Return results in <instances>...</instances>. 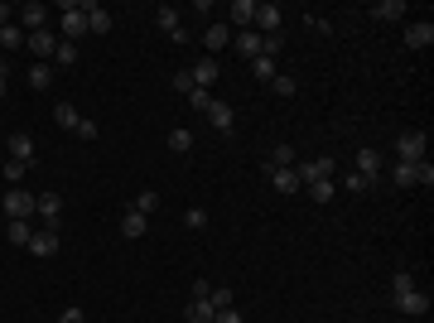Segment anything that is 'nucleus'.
Masks as SVG:
<instances>
[{
  "label": "nucleus",
  "instance_id": "nucleus-1",
  "mask_svg": "<svg viewBox=\"0 0 434 323\" xmlns=\"http://www.w3.org/2000/svg\"><path fill=\"white\" fill-rule=\"evenodd\" d=\"M34 203H39V193H29V189H10V193L0 198V213L10 217V222H29V217H34Z\"/></svg>",
  "mask_w": 434,
  "mask_h": 323
},
{
  "label": "nucleus",
  "instance_id": "nucleus-2",
  "mask_svg": "<svg viewBox=\"0 0 434 323\" xmlns=\"http://www.w3.org/2000/svg\"><path fill=\"white\" fill-rule=\"evenodd\" d=\"M87 34V5H63V19H58V39H68V44H78Z\"/></svg>",
  "mask_w": 434,
  "mask_h": 323
},
{
  "label": "nucleus",
  "instance_id": "nucleus-3",
  "mask_svg": "<svg viewBox=\"0 0 434 323\" xmlns=\"http://www.w3.org/2000/svg\"><path fill=\"white\" fill-rule=\"evenodd\" d=\"M396 155H401V159H410V164H420V159L430 155V130H401Z\"/></svg>",
  "mask_w": 434,
  "mask_h": 323
},
{
  "label": "nucleus",
  "instance_id": "nucleus-4",
  "mask_svg": "<svg viewBox=\"0 0 434 323\" xmlns=\"http://www.w3.org/2000/svg\"><path fill=\"white\" fill-rule=\"evenodd\" d=\"M295 174H300V184H324V179H333V174H338V159H328V155L304 159V164H295Z\"/></svg>",
  "mask_w": 434,
  "mask_h": 323
},
{
  "label": "nucleus",
  "instance_id": "nucleus-5",
  "mask_svg": "<svg viewBox=\"0 0 434 323\" xmlns=\"http://www.w3.org/2000/svg\"><path fill=\"white\" fill-rule=\"evenodd\" d=\"M29 256H39V261H49V256H58L63 251V241H58V227H39L34 236H29V246H24Z\"/></svg>",
  "mask_w": 434,
  "mask_h": 323
},
{
  "label": "nucleus",
  "instance_id": "nucleus-6",
  "mask_svg": "<svg viewBox=\"0 0 434 323\" xmlns=\"http://www.w3.org/2000/svg\"><path fill=\"white\" fill-rule=\"evenodd\" d=\"M15 24H19L24 34H34V29H49V5H44V0H29V5H19Z\"/></svg>",
  "mask_w": 434,
  "mask_h": 323
},
{
  "label": "nucleus",
  "instance_id": "nucleus-7",
  "mask_svg": "<svg viewBox=\"0 0 434 323\" xmlns=\"http://www.w3.org/2000/svg\"><path fill=\"white\" fill-rule=\"evenodd\" d=\"M280 24H285V10L270 0V5H256V19H251V29L266 39V34H280Z\"/></svg>",
  "mask_w": 434,
  "mask_h": 323
},
{
  "label": "nucleus",
  "instance_id": "nucleus-8",
  "mask_svg": "<svg viewBox=\"0 0 434 323\" xmlns=\"http://www.w3.org/2000/svg\"><path fill=\"white\" fill-rule=\"evenodd\" d=\"M24 49H29V53H39L34 63H49V58H53V49H58V34H53V29H34V34H24Z\"/></svg>",
  "mask_w": 434,
  "mask_h": 323
},
{
  "label": "nucleus",
  "instance_id": "nucleus-9",
  "mask_svg": "<svg viewBox=\"0 0 434 323\" xmlns=\"http://www.w3.org/2000/svg\"><path fill=\"white\" fill-rule=\"evenodd\" d=\"M381 164H386V159H381V150H372V145H362V150L352 155V174H362L367 184L381 174Z\"/></svg>",
  "mask_w": 434,
  "mask_h": 323
},
{
  "label": "nucleus",
  "instance_id": "nucleus-10",
  "mask_svg": "<svg viewBox=\"0 0 434 323\" xmlns=\"http://www.w3.org/2000/svg\"><path fill=\"white\" fill-rule=\"evenodd\" d=\"M10 159H19V164H29V169H34V159H39V145H34V135L15 130V135H10Z\"/></svg>",
  "mask_w": 434,
  "mask_h": 323
},
{
  "label": "nucleus",
  "instance_id": "nucleus-11",
  "mask_svg": "<svg viewBox=\"0 0 434 323\" xmlns=\"http://www.w3.org/2000/svg\"><path fill=\"white\" fill-rule=\"evenodd\" d=\"M217 73H222V68H217V58H208V53H203V58H198V63L189 68V82L208 92V87H213V82H217Z\"/></svg>",
  "mask_w": 434,
  "mask_h": 323
},
{
  "label": "nucleus",
  "instance_id": "nucleus-12",
  "mask_svg": "<svg viewBox=\"0 0 434 323\" xmlns=\"http://www.w3.org/2000/svg\"><path fill=\"white\" fill-rule=\"evenodd\" d=\"M396 309L410 314V319H420V314H430V295L425 290H406V295H396Z\"/></svg>",
  "mask_w": 434,
  "mask_h": 323
},
{
  "label": "nucleus",
  "instance_id": "nucleus-13",
  "mask_svg": "<svg viewBox=\"0 0 434 323\" xmlns=\"http://www.w3.org/2000/svg\"><path fill=\"white\" fill-rule=\"evenodd\" d=\"M372 19H376V24H396V19H406V0H376V5H372Z\"/></svg>",
  "mask_w": 434,
  "mask_h": 323
},
{
  "label": "nucleus",
  "instance_id": "nucleus-14",
  "mask_svg": "<svg viewBox=\"0 0 434 323\" xmlns=\"http://www.w3.org/2000/svg\"><path fill=\"white\" fill-rule=\"evenodd\" d=\"M406 44H410V49H430V44H434V24H430V19L406 24Z\"/></svg>",
  "mask_w": 434,
  "mask_h": 323
},
{
  "label": "nucleus",
  "instance_id": "nucleus-15",
  "mask_svg": "<svg viewBox=\"0 0 434 323\" xmlns=\"http://www.w3.org/2000/svg\"><path fill=\"white\" fill-rule=\"evenodd\" d=\"M232 49L241 58H261V34L256 29H241V34H232Z\"/></svg>",
  "mask_w": 434,
  "mask_h": 323
},
{
  "label": "nucleus",
  "instance_id": "nucleus-16",
  "mask_svg": "<svg viewBox=\"0 0 434 323\" xmlns=\"http://www.w3.org/2000/svg\"><path fill=\"white\" fill-rule=\"evenodd\" d=\"M270 189H275V193H300L304 184H300V174H295V164H290V169H270Z\"/></svg>",
  "mask_w": 434,
  "mask_h": 323
},
{
  "label": "nucleus",
  "instance_id": "nucleus-17",
  "mask_svg": "<svg viewBox=\"0 0 434 323\" xmlns=\"http://www.w3.org/2000/svg\"><path fill=\"white\" fill-rule=\"evenodd\" d=\"M34 213L44 217V227H53V222H58V213H63V198H58V193H39Z\"/></svg>",
  "mask_w": 434,
  "mask_h": 323
},
{
  "label": "nucleus",
  "instance_id": "nucleus-18",
  "mask_svg": "<svg viewBox=\"0 0 434 323\" xmlns=\"http://www.w3.org/2000/svg\"><path fill=\"white\" fill-rule=\"evenodd\" d=\"M227 44H232V29H227V24H208V34H203V49H208V58H213V53H222Z\"/></svg>",
  "mask_w": 434,
  "mask_h": 323
},
{
  "label": "nucleus",
  "instance_id": "nucleus-19",
  "mask_svg": "<svg viewBox=\"0 0 434 323\" xmlns=\"http://www.w3.org/2000/svg\"><path fill=\"white\" fill-rule=\"evenodd\" d=\"M150 232V217H140V213H130L125 208V217H121V236H130V241H140Z\"/></svg>",
  "mask_w": 434,
  "mask_h": 323
},
{
  "label": "nucleus",
  "instance_id": "nucleus-20",
  "mask_svg": "<svg viewBox=\"0 0 434 323\" xmlns=\"http://www.w3.org/2000/svg\"><path fill=\"white\" fill-rule=\"evenodd\" d=\"M208 121H213V130L232 135V121H236V116H232V107H227V102H217V97H213V107H208Z\"/></svg>",
  "mask_w": 434,
  "mask_h": 323
},
{
  "label": "nucleus",
  "instance_id": "nucleus-21",
  "mask_svg": "<svg viewBox=\"0 0 434 323\" xmlns=\"http://www.w3.org/2000/svg\"><path fill=\"white\" fill-rule=\"evenodd\" d=\"M251 19H256V0H232V24H236V34L251 29Z\"/></svg>",
  "mask_w": 434,
  "mask_h": 323
},
{
  "label": "nucleus",
  "instance_id": "nucleus-22",
  "mask_svg": "<svg viewBox=\"0 0 434 323\" xmlns=\"http://www.w3.org/2000/svg\"><path fill=\"white\" fill-rule=\"evenodd\" d=\"M29 87L34 92H49L53 87V63H29Z\"/></svg>",
  "mask_w": 434,
  "mask_h": 323
},
{
  "label": "nucleus",
  "instance_id": "nucleus-23",
  "mask_svg": "<svg viewBox=\"0 0 434 323\" xmlns=\"http://www.w3.org/2000/svg\"><path fill=\"white\" fill-rule=\"evenodd\" d=\"M420 179V164H410V159H396L391 164V184H401V189H410Z\"/></svg>",
  "mask_w": 434,
  "mask_h": 323
},
{
  "label": "nucleus",
  "instance_id": "nucleus-24",
  "mask_svg": "<svg viewBox=\"0 0 434 323\" xmlns=\"http://www.w3.org/2000/svg\"><path fill=\"white\" fill-rule=\"evenodd\" d=\"M184 319H189V323H213V319H217V309L208 304V299H189V309H184Z\"/></svg>",
  "mask_w": 434,
  "mask_h": 323
},
{
  "label": "nucleus",
  "instance_id": "nucleus-25",
  "mask_svg": "<svg viewBox=\"0 0 434 323\" xmlns=\"http://www.w3.org/2000/svg\"><path fill=\"white\" fill-rule=\"evenodd\" d=\"M87 29H92V34H107L111 29V10L107 5H87Z\"/></svg>",
  "mask_w": 434,
  "mask_h": 323
},
{
  "label": "nucleus",
  "instance_id": "nucleus-26",
  "mask_svg": "<svg viewBox=\"0 0 434 323\" xmlns=\"http://www.w3.org/2000/svg\"><path fill=\"white\" fill-rule=\"evenodd\" d=\"M290 164H295V145H275L266 159V169H290Z\"/></svg>",
  "mask_w": 434,
  "mask_h": 323
},
{
  "label": "nucleus",
  "instance_id": "nucleus-27",
  "mask_svg": "<svg viewBox=\"0 0 434 323\" xmlns=\"http://www.w3.org/2000/svg\"><path fill=\"white\" fill-rule=\"evenodd\" d=\"M53 121H58L63 130H78V121H83V116H78V107H68V102H58V107H53Z\"/></svg>",
  "mask_w": 434,
  "mask_h": 323
},
{
  "label": "nucleus",
  "instance_id": "nucleus-28",
  "mask_svg": "<svg viewBox=\"0 0 434 323\" xmlns=\"http://www.w3.org/2000/svg\"><path fill=\"white\" fill-rule=\"evenodd\" d=\"M155 24H159L164 34H174V29H179V10H174V5H159V10H155Z\"/></svg>",
  "mask_w": 434,
  "mask_h": 323
},
{
  "label": "nucleus",
  "instance_id": "nucleus-29",
  "mask_svg": "<svg viewBox=\"0 0 434 323\" xmlns=\"http://www.w3.org/2000/svg\"><path fill=\"white\" fill-rule=\"evenodd\" d=\"M304 189H309V198H314V203H333V193H338V184H333V179H324V184H304Z\"/></svg>",
  "mask_w": 434,
  "mask_h": 323
},
{
  "label": "nucleus",
  "instance_id": "nucleus-30",
  "mask_svg": "<svg viewBox=\"0 0 434 323\" xmlns=\"http://www.w3.org/2000/svg\"><path fill=\"white\" fill-rule=\"evenodd\" d=\"M53 63H63V68H73V63H78V44H68V39H58V49H53Z\"/></svg>",
  "mask_w": 434,
  "mask_h": 323
},
{
  "label": "nucleus",
  "instance_id": "nucleus-31",
  "mask_svg": "<svg viewBox=\"0 0 434 323\" xmlns=\"http://www.w3.org/2000/svg\"><path fill=\"white\" fill-rule=\"evenodd\" d=\"M251 73H256L261 82H275V58H266V53H261V58H251Z\"/></svg>",
  "mask_w": 434,
  "mask_h": 323
},
{
  "label": "nucleus",
  "instance_id": "nucleus-32",
  "mask_svg": "<svg viewBox=\"0 0 434 323\" xmlns=\"http://www.w3.org/2000/svg\"><path fill=\"white\" fill-rule=\"evenodd\" d=\"M169 150L174 155H189L193 150V130H169Z\"/></svg>",
  "mask_w": 434,
  "mask_h": 323
},
{
  "label": "nucleus",
  "instance_id": "nucleus-33",
  "mask_svg": "<svg viewBox=\"0 0 434 323\" xmlns=\"http://www.w3.org/2000/svg\"><path fill=\"white\" fill-rule=\"evenodd\" d=\"M5 236H10L15 246H29V236H34V227H29V222H10V227H5Z\"/></svg>",
  "mask_w": 434,
  "mask_h": 323
},
{
  "label": "nucleus",
  "instance_id": "nucleus-34",
  "mask_svg": "<svg viewBox=\"0 0 434 323\" xmlns=\"http://www.w3.org/2000/svg\"><path fill=\"white\" fill-rule=\"evenodd\" d=\"M406 290H420V285H415V275H410V270H396V275H391V299H396V295H406Z\"/></svg>",
  "mask_w": 434,
  "mask_h": 323
},
{
  "label": "nucleus",
  "instance_id": "nucleus-35",
  "mask_svg": "<svg viewBox=\"0 0 434 323\" xmlns=\"http://www.w3.org/2000/svg\"><path fill=\"white\" fill-rule=\"evenodd\" d=\"M0 49H24V29L19 24H5L0 29Z\"/></svg>",
  "mask_w": 434,
  "mask_h": 323
},
{
  "label": "nucleus",
  "instance_id": "nucleus-36",
  "mask_svg": "<svg viewBox=\"0 0 434 323\" xmlns=\"http://www.w3.org/2000/svg\"><path fill=\"white\" fill-rule=\"evenodd\" d=\"M155 208H159V198H155V189H145V193H140V198L130 203V213H140V217H150Z\"/></svg>",
  "mask_w": 434,
  "mask_h": 323
},
{
  "label": "nucleus",
  "instance_id": "nucleus-37",
  "mask_svg": "<svg viewBox=\"0 0 434 323\" xmlns=\"http://www.w3.org/2000/svg\"><path fill=\"white\" fill-rule=\"evenodd\" d=\"M270 92H275V97H295L300 87H295V78H285V73H275V82H270Z\"/></svg>",
  "mask_w": 434,
  "mask_h": 323
},
{
  "label": "nucleus",
  "instance_id": "nucleus-38",
  "mask_svg": "<svg viewBox=\"0 0 434 323\" xmlns=\"http://www.w3.org/2000/svg\"><path fill=\"white\" fill-rule=\"evenodd\" d=\"M0 174H5V179H10V184L19 189V179L29 174V164H19V159H5V169H0Z\"/></svg>",
  "mask_w": 434,
  "mask_h": 323
},
{
  "label": "nucleus",
  "instance_id": "nucleus-39",
  "mask_svg": "<svg viewBox=\"0 0 434 323\" xmlns=\"http://www.w3.org/2000/svg\"><path fill=\"white\" fill-rule=\"evenodd\" d=\"M73 135H78V140H97V135H102V125H97V121H87V116H83V121H78V130H73Z\"/></svg>",
  "mask_w": 434,
  "mask_h": 323
},
{
  "label": "nucleus",
  "instance_id": "nucleus-40",
  "mask_svg": "<svg viewBox=\"0 0 434 323\" xmlns=\"http://www.w3.org/2000/svg\"><path fill=\"white\" fill-rule=\"evenodd\" d=\"M208 304H213V309H232V290H222V285H213V295H208Z\"/></svg>",
  "mask_w": 434,
  "mask_h": 323
},
{
  "label": "nucleus",
  "instance_id": "nucleus-41",
  "mask_svg": "<svg viewBox=\"0 0 434 323\" xmlns=\"http://www.w3.org/2000/svg\"><path fill=\"white\" fill-rule=\"evenodd\" d=\"M342 189H347V193H367V189H372V184H367V179H362V174H342Z\"/></svg>",
  "mask_w": 434,
  "mask_h": 323
},
{
  "label": "nucleus",
  "instance_id": "nucleus-42",
  "mask_svg": "<svg viewBox=\"0 0 434 323\" xmlns=\"http://www.w3.org/2000/svg\"><path fill=\"white\" fill-rule=\"evenodd\" d=\"M189 102H193V111H208V107H213V92H203V87H193V92H189Z\"/></svg>",
  "mask_w": 434,
  "mask_h": 323
},
{
  "label": "nucleus",
  "instance_id": "nucleus-43",
  "mask_svg": "<svg viewBox=\"0 0 434 323\" xmlns=\"http://www.w3.org/2000/svg\"><path fill=\"white\" fill-rule=\"evenodd\" d=\"M184 227H193V232L208 227V213H203V208H189V213H184Z\"/></svg>",
  "mask_w": 434,
  "mask_h": 323
},
{
  "label": "nucleus",
  "instance_id": "nucleus-44",
  "mask_svg": "<svg viewBox=\"0 0 434 323\" xmlns=\"http://www.w3.org/2000/svg\"><path fill=\"white\" fill-rule=\"evenodd\" d=\"M213 323H246V319H241V309L232 304V309H217V319H213Z\"/></svg>",
  "mask_w": 434,
  "mask_h": 323
},
{
  "label": "nucleus",
  "instance_id": "nucleus-45",
  "mask_svg": "<svg viewBox=\"0 0 434 323\" xmlns=\"http://www.w3.org/2000/svg\"><path fill=\"white\" fill-rule=\"evenodd\" d=\"M53 323H83V309H78V304H68V309H63Z\"/></svg>",
  "mask_w": 434,
  "mask_h": 323
},
{
  "label": "nucleus",
  "instance_id": "nucleus-46",
  "mask_svg": "<svg viewBox=\"0 0 434 323\" xmlns=\"http://www.w3.org/2000/svg\"><path fill=\"white\" fill-rule=\"evenodd\" d=\"M415 184H425V189L434 184V164H430V159H420V179H415Z\"/></svg>",
  "mask_w": 434,
  "mask_h": 323
},
{
  "label": "nucleus",
  "instance_id": "nucleus-47",
  "mask_svg": "<svg viewBox=\"0 0 434 323\" xmlns=\"http://www.w3.org/2000/svg\"><path fill=\"white\" fill-rule=\"evenodd\" d=\"M15 15H19V10H15V5H5V0H0V29H5V24H15Z\"/></svg>",
  "mask_w": 434,
  "mask_h": 323
},
{
  "label": "nucleus",
  "instance_id": "nucleus-48",
  "mask_svg": "<svg viewBox=\"0 0 434 323\" xmlns=\"http://www.w3.org/2000/svg\"><path fill=\"white\" fill-rule=\"evenodd\" d=\"M10 92V63H0V97Z\"/></svg>",
  "mask_w": 434,
  "mask_h": 323
}]
</instances>
